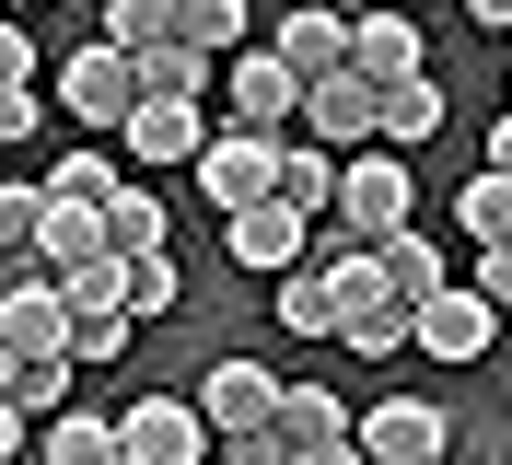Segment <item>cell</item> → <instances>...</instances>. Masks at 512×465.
Masks as SVG:
<instances>
[{"label": "cell", "instance_id": "obj_1", "mask_svg": "<svg viewBox=\"0 0 512 465\" xmlns=\"http://www.w3.org/2000/svg\"><path fill=\"white\" fill-rule=\"evenodd\" d=\"M408 198H419V175L396 152H350V175H338V245L373 256L384 233H408Z\"/></svg>", "mask_w": 512, "mask_h": 465}, {"label": "cell", "instance_id": "obj_2", "mask_svg": "<svg viewBox=\"0 0 512 465\" xmlns=\"http://www.w3.org/2000/svg\"><path fill=\"white\" fill-rule=\"evenodd\" d=\"M198 198H210L222 221L268 210V198H280V140H245V128H210V152H198Z\"/></svg>", "mask_w": 512, "mask_h": 465}, {"label": "cell", "instance_id": "obj_3", "mask_svg": "<svg viewBox=\"0 0 512 465\" xmlns=\"http://www.w3.org/2000/svg\"><path fill=\"white\" fill-rule=\"evenodd\" d=\"M117 465H210V419H198V396L117 407Z\"/></svg>", "mask_w": 512, "mask_h": 465}, {"label": "cell", "instance_id": "obj_4", "mask_svg": "<svg viewBox=\"0 0 512 465\" xmlns=\"http://www.w3.org/2000/svg\"><path fill=\"white\" fill-rule=\"evenodd\" d=\"M222 105H233V128H245V140H303V82H291L268 47H245V59L222 70Z\"/></svg>", "mask_w": 512, "mask_h": 465}, {"label": "cell", "instance_id": "obj_5", "mask_svg": "<svg viewBox=\"0 0 512 465\" xmlns=\"http://www.w3.org/2000/svg\"><path fill=\"white\" fill-rule=\"evenodd\" d=\"M70 128H128V117H140V59H117V47H105V35H94V47H70Z\"/></svg>", "mask_w": 512, "mask_h": 465}, {"label": "cell", "instance_id": "obj_6", "mask_svg": "<svg viewBox=\"0 0 512 465\" xmlns=\"http://www.w3.org/2000/svg\"><path fill=\"white\" fill-rule=\"evenodd\" d=\"M0 349H12V361H70V303H59L47 268H24L0 291Z\"/></svg>", "mask_w": 512, "mask_h": 465}, {"label": "cell", "instance_id": "obj_7", "mask_svg": "<svg viewBox=\"0 0 512 465\" xmlns=\"http://www.w3.org/2000/svg\"><path fill=\"white\" fill-rule=\"evenodd\" d=\"M198 419L222 442H256L268 419H280V372H256V361H210L198 372Z\"/></svg>", "mask_w": 512, "mask_h": 465}, {"label": "cell", "instance_id": "obj_8", "mask_svg": "<svg viewBox=\"0 0 512 465\" xmlns=\"http://www.w3.org/2000/svg\"><path fill=\"white\" fill-rule=\"evenodd\" d=\"M361 465H443V407L431 396H384V407H361Z\"/></svg>", "mask_w": 512, "mask_h": 465}, {"label": "cell", "instance_id": "obj_9", "mask_svg": "<svg viewBox=\"0 0 512 465\" xmlns=\"http://www.w3.org/2000/svg\"><path fill=\"white\" fill-rule=\"evenodd\" d=\"M489 326H501V314H489L466 279H443V291L408 314V349H431V361H489Z\"/></svg>", "mask_w": 512, "mask_h": 465}, {"label": "cell", "instance_id": "obj_10", "mask_svg": "<svg viewBox=\"0 0 512 465\" xmlns=\"http://www.w3.org/2000/svg\"><path fill=\"white\" fill-rule=\"evenodd\" d=\"M303 140H315V152H373V82H361V70H338V82H315L303 93Z\"/></svg>", "mask_w": 512, "mask_h": 465}, {"label": "cell", "instance_id": "obj_11", "mask_svg": "<svg viewBox=\"0 0 512 465\" xmlns=\"http://www.w3.org/2000/svg\"><path fill=\"white\" fill-rule=\"evenodd\" d=\"M268 59H280L303 93H315V82H338V70H350V12H291V24L268 35Z\"/></svg>", "mask_w": 512, "mask_h": 465}, {"label": "cell", "instance_id": "obj_12", "mask_svg": "<svg viewBox=\"0 0 512 465\" xmlns=\"http://www.w3.org/2000/svg\"><path fill=\"white\" fill-rule=\"evenodd\" d=\"M222 245H233V268H245V279H291V268H303V210L268 198V210L222 221Z\"/></svg>", "mask_w": 512, "mask_h": 465}, {"label": "cell", "instance_id": "obj_13", "mask_svg": "<svg viewBox=\"0 0 512 465\" xmlns=\"http://www.w3.org/2000/svg\"><path fill=\"white\" fill-rule=\"evenodd\" d=\"M350 70H361L373 93L419 82V24H408V12H350Z\"/></svg>", "mask_w": 512, "mask_h": 465}, {"label": "cell", "instance_id": "obj_14", "mask_svg": "<svg viewBox=\"0 0 512 465\" xmlns=\"http://www.w3.org/2000/svg\"><path fill=\"white\" fill-rule=\"evenodd\" d=\"M117 140L152 163V175H163V163H187V175H198V152H210V117H198V105H152V93H140V117H128Z\"/></svg>", "mask_w": 512, "mask_h": 465}, {"label": "cell", "instance_id": "obj_15", "mask_svg": "<svg viewBox=\"0 0 512 465\" xmlns=\"http://www.w3.org/2000/svg\"><path fill=\"white\" fill-rule=\"evenodd\" d=\"M419 140H443V82L419 70V82L373 93V152H419Z\"/></svg>", "mask_w": 512, "mask_h": 465}, {"label": "cell", "instance_id": "obj_16", "mask_svg": "<svg viewBox=\"0 0 512 465\" xmlns=\"http://www.w3.org/2000/svg\"><path fill=\"white\" fill-rule=\"evenodd\" d=\"M338 314H350L338 268H326V256H303V268L280 279V326H291V338H338Z\"/></svg>", "mask_w": 512, "mask_h": 465}, {"label": "cell", "instance_id": "obj_17", "mask_svg": "<svg viewBox=\"0 0 512 465\" xmlns=\"http://www.w3.org/2000/svg\"><path fill=\"white\" fill-rule=\"evenodd\" d=\"M268 431H280L291 454H338V442H350V407L326 396V384H280V419H268Z\"/></svg>", "mask_w": 512, "mask_h": 465}, {"label": "cell", "instance_id": "obj_18", "mask_svg": "<svg viewBox=\"0 0 512 465\" xmlns=\"http://www.w3.org/2000/svg\"><path fill=\"white\" fill-rule=\"evenodd\" d=\"M105 256H117V268L175 256V245H163V198H152V186H117V198H105Z\"/></svg>", "mask_w": 512, "mask_h": 465}, {"label": "cell", "instance_id": "obj_19", "mask_svg": "<svg viewBox=\"0 0 512 465\" xmlns=\"http://www.w3.org/2000/svg\"><path fill=\"white\" fill-rule=\"evenodd\" d=\"M373 268H384V291H396V303H431V291H443V245H431V233H419V221H408V233H384V245H373Z\"/></svg>", "mask_w": 512, "mask_h": 465}, {"label": "cell", "instance_id": "obj_20", "mask_svg": "<svg viewBox=\"0 0 512 465\" xmlns=\"http://www.w3.org/2000/svg\"><path fill=\"white\" fill-rule=\"evenodd\" d=\"M175 47H198V59H245V47H256L245 0H175Z\"/></svg>", "mask_w": 512, "mask_h": 465}, {"label": "cell", "instance_id": "obj_21", "mask_svg": "<svg viewBox=\"0 0 512 465\" xmlns=\"http://www.w3.org/2000/svg\"><path fill=\"white\" fill-rule=\"evenodd\" d=\"M338 175H350V163L338 152H315V140H280V210H338Z\"/></svg>", "mask_w": 512, "mask_h": 465}, {"label": "cell", "instance_id": "obj_22", "mask_svg": "<svg viewBox=\"0 0 512 465\" xmlns=\"http://www.w3.org/2000/svg\"><path fill=\"white\" fill-rule=\"evenodd\" d=\"M105 47L117 59H163L175 47V0H105Z\"/></svg>", "mask_w": 512, "mask_h": 465}, {"label": "cell", "instance_id": "obj_23", "mask_svg": "<svg viewBox=\"0 0 512 465\" xmlns=\"http://www.w3.org/2000/svg\"><path fill=\"white\" fill-rule=\"evenodd\" d=\"M338 338H350V361H396V349H408V303H396V291H373V303L338 314Z\"/></svg>", "mask_w": 512, "mask_h": 465}, {"label": "cell", "instance_id": "obj_24", "mask_svg": "<svg viewBox=\"0 0 512 465\" xmlns=\"http://www.w3.org/2000/svg\"><path fill=\"white\" fill-rule=\"evenodd\" d=\"M47 465H117V419H94V407H70V419H47V442H35Z\"/></svg>", "mask_w": 512, "mask_h": 465}, {"label": "cell", "instance_id": "obj_25", "mask_svg": "<svg viewBox=\"0 0 512 465\" xmlns=\"http://www.w3.org/2000/svg\"><path fill=\"white\" fill-rule=\"evenodd\" d=\"M0 407H12L24 431H35V419H70V361H24V372H12V396H0Z\"/></svg>", "mask_w": 512, "mask_h": 465}, {"label": "cell", "instance_id": "obj_26", "mask_svg": "<svg viewBox=\"0 0 512 465\" xmlns=\"http://www.w3.org/2000/svg\"><path fill=\"white\" fill-rule=\"evenodd\" d=\"M454 221L478 233V256H501V245H512V175H478L466 198H454Z\"/></svg>", "mask_w": 512, "mask_h": 465}, {"label": "cell", "instance_id": "obj_27", "mask_svg": "<svg viewBox=\"0 0 512 465\" xmlns=\"http://www.w3.org/2000/svg\"><path fill=\"white\" fill-rule=\"evenodd\" d=\"M140 93H152V105H198V93H210V59H198V47H163V59H140Z\"/></svg>", "mask_w": 512, "mask_h": 465}, {"label": "cell", "instance_id": "obj_28", "mask_svg": "<svg viewBox=\"0 0 512 465\" xmlns=\"http://www.w3.org/2000/svg\"><path fill=\"white\" fill-rule=\"evenodd\" d=\"M35 233H47V186H0V256L35 268Z\"/></svg>", "mask_w": 512, "mask_h": 465}, {"label": "cell", "instance_id": "obj_29", "mask_svg": "<svg viewBox=\"0 0 512 465\" xmlns=\"http://www.w3.org/2000/svg\"><path fill=\"white\" fill-rule=\"evenodd\" d=\"M35 186H47V198H82V210H105V198H117L128 175H117V163H105V152H70L59 175H35Z\"/></svg>", "mask_w": 512, "mask_h": 465}, {"label": "cell", "instance_id": "obj_30", "mask_svg": "<svg viewBox=\"0 0 512 465\" xmlns=\"http://www.w3.org/2000/svg\"><path fill=\"white\" fill-rule=\"evenodd\" d=\"M59 303H70V314H128V268H117V256L70 268V279H59Z\"/></svg>", "mask_w": 512, "mask_h": 465}, {"label": "cell", "instance_id": "obj_31", "mask_svg": "<svg viewBox=\"0 0 512 465\" xmlns=\"http://www.w3.org/2000/svg\"><path fill=\"white\" fill-rule=\"evenodd\" d=\"M128 349V314H70V361H117Z\"/></svg>", "mask_w": 512, "mask_h": 465}, {"label": "cell", "instance_id": "obj_32", "mask_svg": "<svg viewBox=\"0 0 512 465\" xmlns=\"http://www.w3.org/2000/svg\"><path fill=\"white\" fill-rule=\"evenodd\" d=\"M128 314H175V256H152V268H128Z\"/></svg>", "mask_w": 512, "mask_h": 465}, {"label": "cell", "instance_id": "obj_33", "mask_svg": "<svg viewBox=\"0 0 512 465\" xmlns=\"http://www.w3.org/2000/svg\"><path fill=\"white\" fill-rule=\"evenodd\" d=\"M12 93H35V35L24 24H0V105H12Z\"/></svg>", "mask_w": 512, "mask_h": 465}, {"label": "cell", "instance_id": "obj_34", "mask_svg": "<svg viewBox=\"0 0 512 465\" xmlns=\"http://www.w3.org/2000/svg\"><path fill=\"white\" fill-rule=\"evenodd\" d=\"M466 291H478L489 314H512V245H501V256H478V268H466Z\"/></svg>", "mask_w": 512, "mask_h": 465}, {"label": "cell", "instance_id": "obj_35", "mask_svg": "<svg viewBox=\"0 0 512 465\" xmlns=\"http://www.w3.org/2000/svg\"><path fill=\"white\" fill-rule=\"evenodd\" d=\"M35 128H47V93H12L0 105V140H35Z\"/></svg>", "mask_w": 512, "mask_h": 465}, {"label": "cell", "instance_id": "obj_36", "mask_svg": "<svg viewBox=\"0 0 512 465\" xmlns=\"http://www.w3.org/2000/svg\"><path fill=\"white\" fill-rule=\"evenodd\" d=\"M489 175H512V105L489 117Z\"/></svg>", "mask_w": 512, "mask_h": 465}, {"label": "cell", "instance_id": "obj_37", "mask_svg": "<svg viewBox=\"0 0 512 465\" xmlns=\"http://www.w3.org/2000/svg\"><path fill=\"white\" fill-rule=\"evenodd\" d=\"M12 454H24V419H12V407H0V465H12Z\"/></svg>", "mask_w": 512, "mask_h": 465}, {"label": "cell", "instance_id": "obj_38", "mask_svg": "<svg viewBox=\"0 0 512 465\" xmlns=\"http://www.w3.org/2000/svg\"><path fill=\"white\" fill-rule=\"evenodd\" d=\"M291 465H361V442H338V454H291Z\"/></svg>", "mask_w": 512, "mask_h": 465}, {"label": "cell", "instance_id": "obj_39", "mask_svg": "<svg viewBox=\"0 0 512 465\" xmlns=\"http://www.w3.org/2000/svg\"><path fill=\"white\" fill-rule=\"evenodd\" d=\"M12 372H24V361H12V349H0V396H12Z\"/></svg>", "mask_w": 512, "mask_h": 465}, {"label": "cell", "instance_id": "obj_40", "mask_svg": "<svg viewBox=\"0 0 512 465\" xmlns=\"http://www.w3.org/2000/svg\"><path fill=\"white\" fill-rule=\"evenodd\" d=\"M12 279H24V268H12V256H0V291H12Z\"/></svg>", "mask_w": 512, "mask_h": 465}]
</instances>
